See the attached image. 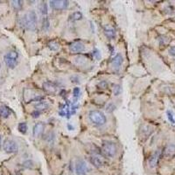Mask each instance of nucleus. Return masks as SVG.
I'll list each match as a JSON object with an SVG mask.
<instances>
[{
    "label": "nucleus",
    "mask_w": 175,
    "mask_h": 175,
    "mask_svg": "<svg viewBox=\"0 0 175 175\" xmlns=\"http://www.w3.org/2000/svg\"><path fill=\"white\" fill-rule=\"evenodd\" d=\"M22 27H25L30 31H34L37 27V15L34 11H29L20 19L19 22Z\"/></svg>",
    "instance_id": "f257e3e1"
},
{
    "label": "nucleus",
    "mask_w": 175,
    "mask_h": 175,
    "mask_svg": "<svg viewBox=\"0 0 175 175\" xmlns=\"http://www.w3.org/2000/svg\"><path fill=\"white\" fill-rule=\"evenodd\" d=\"M90 120L91 121L92 124L97 126H103L106 124V116L105 115L99 110H92L89 114Z\"/></svg>",
    "instance_id": "f03ea898"
},
{
    "label": "nucleus",
    "mask_w": 175,
    "mask_h": 175,
    "mask_svg": "<svg viewBox=\"0 0 175 175\" xmlns=\"http://www.w3.org/2000/svg\"><path fill=\"white\" fill-rule=\"evenodd\" d=\"M102 152L106 157L114 158L118 153V148L115 143L111 141H104L102 145Z\"/></svg>",
    "instance_id": "7ed1b4c3"
},
{
    "label": "nucleus",
    "mask_w": 175,
    "mask_h": 175,
    "mask_svg": "<svg viewBox=\"0 0 175 175\" xmlns=\"http://www.w3.org/2000/svg\"><path fill=\"white\" fill-rule=\"evenodd\" d=\"M18 58H19V54L17 52L15 51H11L9 53H7L5 57H4V61L5 65L9 67V68H14L16 67L17 63H18Z\"/></svg>",
    "instance_id": "20e7f679"
},
{
    "label": "nucleus",
    "mask_w": 175,
    "mask_h": 175,
    "mask_svg": "<svg viewBox=\"0 0 175 175\" xmlns=\"http://www.w3.org/2000/svg\"><path fill=\"white\" fill-rule=\"evenodd\" d=\"M3 149L6 153H15L19 150V146L15 141L7 139L3 144Z\"/></svg>",
    "instance_id": "39448f33"
},
{
    "label": "nucleus",
    "mask_w": 175,
    "mask_h": 175,
    "mask_svg": "<svg viewBox=\"0 0 175 175\" xmlns=\"http://www.w3.org/2000/svg\"><path fill=\"white\" fill-rule=\"evenodd\" d=\"M49 4L51 8L57 11L65 10L69 5V2L66 1V0H53V1L49 2Z\"/></svg>",
    "instance_id": "423d86ee"
},
{
    "label": "nucleus",
    "mask_w": 175,
    "mask_h": 175,
    "mask_svg": "<svg viewBox=\"0 0 175 175\" xmlns=\"http://www.w3.org/2000/svg\"><path fill=\"white\" fill-rule=\"evenodd\" d=\"M87 164L84 160L78 159L75 164V172L77 175H87Z\"/></svg>",
    "instance_id": "0eeeda50"
},
{
    "label": "nucleus",
    "mask_w": 175,
    "mask_h": 175,
    "mask_svg": "<svg viewBox=\"0 0 175 175\" xmlns=\"http://www.w3.org/2000/svg\"><path fill=\"white\" fill-rule=\"evenodd\" d=\"M90 163L96 168H102L105 166L104 158L98 155H93L90 157Z\"/></svg>",
    "instance_id": "6e6552de"
},
{
    "label": "nucleus",
    "mask_w": 175,
    "mask_h": 175,
    "mask_svg": "<svg viewBox=\"0 0 175 175\" xmlns=\"http://www.w3.org/2000/svg\"><path fill=\"white\" fill-rule=\"evenodd\" d=\"M124 62V59L121 54H116L111 61V66L115 71H118Z\"/></svg>",
    "instance_id": "1a4fd4ad"
},
{
    "label": "nucleus",
    "mask_w": 175,
    "mask_h": 175,
    "mask_svg": "<svg viewBox=\"0 0 175 175\" xmlns=\"http://www.w3.org/2000/svg\"><path fill=\"white\" fill-rule=\"evenodd\" d=\"M69 49L72 53H81L85 49V47H84V44L82 42L75 41V42H73L69 46Z\"/></svg>",
    "instance_id": "9d476101"
},
{
    "label": "nucleus",
    "mask_w": 175,
    "mask_h": 175,
    "mask_svg": "<svg viewBox=\"0 0 175 175\" xmlns=\"http://www.w3.org/2000/svg\"><path fill=\"white\" fill-rule=\"evenodd\" d=\"M160 154H161V152L158 150V151L154 152L151 155V157L149 158V165H150V166L152 168H154V167L157 166L158 162V159H159V157H160Z\"/></svg>",
    "instance_id": "9b49d317"
},
{
    "label": "nucleus",
    "mask_w": 175,
    "mask_h": 175,
    "mask_svg": "<svg viewBox=\"0 0 175 175\" xmlns=\"http://www.w3.org/2000/svg\"><path fill=\"white\" fill-rule=\"evenodd\" d=\"M44 129H45V124H44L42 122H39L37 123L33 129V134L34 138H38L39 136H40L42 134V132L44 131Z\"/></svg>",
    "instance_id": "f8f14e48"
},
{
    "label": "nucleus",
    "mask_w": 175,
    "mask_h": 175,
    "mask_svg": "<svg viewBox=\"0 0 175 175\" xmlns=\"http://www.w3.org/2000/svg\"><path fill=\"white\" fill-rule=\"evenodd\" d=\"M163 155L166 158H171L175 155V146L173 144H169L164 149Z\"/></svg>",
    "instance_id": "ddd939ff"
},
{
    "label": "nucleus",
    "mask_w": 175,
    "mask_h": 175,
    "mask_svg": "<svg viewBox=\"0 0 175 175\" xmlns=\"http://www.w3.org/2000/svg\"><path fill=\"white\" fill-rule=\"evenodd\" d=\"M43 89L45 90L47 92L53 93V92L56 91L57 87H56V85H55L53 82H51V81H45V82L43 83Z\"/></svg>",
    "instance_id": "4468645a"
},
{
    "label": "nucleus",
    "mask_w": 175,
    "mask_h": 175,
    "mask_svg": "<svg viewBox=\"0 0 175 175\" xmlns=\"http://www.w3.org/2000/svg\"><path fill=\"white\" fill-rule=\"evenodd\" d=\"M104 34L107 38H109L110 39H114L116 37V32L112 27L110 26H106L104 28Z\"/></svg>",
    "instance_id": "2eb2a0df"
},
{
    "label": "nucleus",
    "mask_w": 175,
    "mask_h": 175,
    "mask_svg": "<svg viewBox=\"0 0 175 175\" xmlns=\"http://www.w3.org/2000/svg\"><path fill=\"white\" fill-rule=\"evenodd\" d=\"M11 112V110L6 106H1V107H0V116H1L2 118H7L8 116H10Z\"/></svg>",
    "instance_id": "dca6fc26"
},
{
    "label": "nucleus",
    "mask_w": 175,
    "mask_h": 175,
    "mask_svg": "<svg viewBox=\"0 0 175 175\" xmlns=\"http://www.w3.org/2000/svg\"><path fill=\"white\" fill-rule=\"evenodd\" d=\"M49 107V104L47 103V102H39V103L35 105V109L36 110H47L48 109Z\"/></svg>",
    "instance_id": "f3484780"
},
{
    "label": "nucleus",
    "mask_w": 175,
    "mask_h": 175,
    "mask_svg": "<svg viewBox=\"0 0 175 175\" xmlns=\"http://www.w3.org/2000/svg\"><path fill=\"white\" fill-rule=\"evenodd\" d=\"M11 6L13 7L14 10L19 11L21 10V8L23 7V1H19V0H14V1H11Z\"/></svg>",
    "instance_id": "a211bd4d"
},
{
    "label": "nucleus",
    "mask_w": 175,
    "mask_h": 175,
    "mask_svg": "<svg viewBox=\"0 0 175 175\" xmlns=\"http://www.w3.org/2000/svg\"><path fill=\"white\" fill-rule=\"evenodd\" d=\"M48 47L51 51H57L60 48V44L57 43L56 41H50L48 43Z\"/></svg>",
    "instance_id": "6ab92c4d"
},
{
    "label": "nucleus",
    "mask_w": 175,
    "mask_h": 175,
    "mask_svg": "<svg viewBox=\"0 0 175 175\" xmlns=\"http://www.w3.org/2000/svg\"><path fill=\"white\" fill-rule=\"evenodd\" d=\"M39 9L41 14H43V15H47V5L45 2H42L39 5Z\"/></svg>",
    "instance_id": "aec40b11"
},
{
    "label": "nucleus",
    "mask_w": 175,
    "mask_h": 175,
    "mask_svg": "<svg viewBox=\"0 0 175 175\" xmlns=\"http://www.w3.org/2000/svg\"><path fill=\"white\" fill-rule=\"evenodd\" d=\"M18 130H19V132L22 134H25L27 131V124L26 123H20L18 126Z\"/></svg>",
    "instance_id": "412c9836"
},
{
    "label": "nucleus",
    "mask_w": 175,
    "mask_h": 175,
    "mask_svg": "<svg viewBox=\"0 0 175 175\" xmlns=\"http://www.w3.org/2000/svg\"><path fill=\"white\" fill-rule=\"evenodd\" d=\"M70 17H71L72 20H80L82 19V14L79 11H75V12L73 13Z\"/></svg>",
    "instance_id": "4be33fe9"
},
{
    "label": "nucleus",
    "mask_w": 175,
    "mask_h": 175,
    "mask_svg": "<svg viewBox=\"0 0 175 175\" xmlns=\"http://www.w3.org/2000/svg\"><path fill=\"white\" fill-rule=\"evenodd\" d=\"M49 20L47 18H43V20H42V28L44 31H47V29L49 28Z\"/></svg>",
    "instance_id": "5701e85b"
},
{
    "label": "nucleus",
    "mask_w": 175,
    "mask_h": 175,
    "mask_svg": "<svg viewBox=\"0 0 175 175\" xmlns=\"http://www.w3.org/2000/svg\"><path fill=\"white\" fill-rule=\"evenodd\" d=\"M98 88L99 89H102V90H105V89H107L108 88V86H109V84H108V82L106 81H101L99 83H98Z\"/></svg>",
    "instance_id": "b1692460"
},
{
    "label": "nucleus",
    "mask_w": 175,
    "mask_h": 175,
    "mask_svg": "<svg viewBox=\"0 0 175 175\" xmlns=\"http://www.w3.org/2000/svg\"><path fill=\"white\" fill-rule=\"evenodd\" d=\"M120 91H121V89H120V86L116 84L113 86V92H114V95L115 96H118L120 94Z\"/></svg>",
    "instance_id": "393cba45"
},
{
    "label": "nucleus",
    "mask_w": 175,
    "mask_h": 175,
    "mask_svg": "<svg viewBox=\"0 0 175 175\" xmlns=\"http://www.w3.org/2000/svg\"><path fill=\"white\" fill-rule=\"evenodd\" d=\"M167 118H168V119L170 120V122L172 124H175V120L173 118V114L171 111H169V110L167 111Z\"/></svg>",
    "instance_id": "a878e982"
},
{
    "label": "nucleus",
    "mask_w": 175,
    "mask_h": 175,
    "mask_svg": "<svg viewBox=\"0 0 175 175\" xmlns=\"http://www.w3.org/2000/svg\"><path fill=\"white\" fill-rule=\"evenodd\" d=\"M168 42H169L168 38L163 37V38H161V39H159V43H160V45H166V44H167Z\"/></svg>",
    "instance_id": "bb28decb"
},
{
    "label": "nucleus",
    "mask_w": 175,
    "mask_h": 175,
    "mask_svg": "<svg viewBox=\"0 0 175 175\" xmlns=\"http://www.w3.org/2000/svg\"><path fill=\"white\" fill-rule=\"evenodd\" d=\"M169 54H170L171 56H172V57H175V46L170 47V49H169Z\"/></svg>",
    "instance_id": "cd10ccee"
},
{
    "label": "nucleus",
    "mask_w": 175,
    "mask_h": 175,
    "mask_svg": "<svg viewBox=\"0 0 175 175\" xmlns=\"http://www.w3.org/2000/svg\"><path fill=\"white\" fill-rule=\"evenodd\" d=\"M106 110H107L109 112H111V111H113V110H115V105H114L113 104H110L107 106Z\"/></svg>",
    "instance_id": "c85d7f7f"
},
{
    "label": "nucleus",
    "mask_w": 175,
    "mask_h": 175,
    "mask_svg": "<svg viewBox=\"0 0 175 175\" xmlns=\"http://www.w3.org/2000/svg\"><path fill=\"white\" fill-rule=\"evenodd\" d=\"M74 96L75 97H78L79 96V94H80V89L79 88H75V89H74Z\"/></svg>",
    "instance_id": "c756f323"
},
{
    "label": "nucleus",
    "mask_w": 175,
    "mask_h": 175,
    "mask_svg": "<svg viewBox=\"0 0 175 175\" xmlns=\"http://www.w3.org/2000/svg\"><path fill=\"white\" fill-rule=\"evenodd\" d=\"M39 114H40V112H39V110H35V111H33V112L32 113V116H33L34 118H38V116H39Z\"/></svg>",
    "instance_id": "7c9ffc66"
},
{
    "label": "nucleus",
    "mask_w": 175,
    "mask_h": 175,
    "mask_svg": "<svg viewBox=\"0 0 175 175\" xmlns=\"http://www.w3.org/2000/svg\"><path fill=\"white\" fill-rule=\"evenodd\" d=\"M31 164H33V162H32V161H26V162H25V163H24L25 166H26V167H31V166H33Z\"/></svg>",
    "instance_id": "2f4dec72"
},
{
    "label": "nucleus",
    "mask_w": 175,
    "mask_h": 175,
    "mask_svg": "<svg viewBox=\"0 0 175 175\" xmlns=\"http://www.w3.org/2000/svg\"><path fill=\"white\" fill-rule=\"evenodd\" d=\"M1 141H2V137L0 135V144H1Z\"/></svg>",
    "instance_id": "473e14b6"
},
{
    "label": "nucleus",
    "mask_w": 175,
    "mask_h": 175,
    "mask_svg": "<svg viewBox=\"0 0 175 175\" xmlns=\"http://www.w3.org/2000/svg\"><path fill=\"white\" fill-rule=\"evenodd\" d=\"M173 15H174V17H175V11H173Z\"/></svg>",
    "instance_id": "72a5a7b5"
},
{
    "label": "nucleus",
    "mask_w": 175,
    "mask_h": 175,
    "mask_svg": "<svg viewBox=\"0 0 175 175\" xmlns=\"http://www.w3.org/2000/svg\"><path fill=\"white\" fill-rule=\"evenodd\" d=\"M0 67H1V64H0Z\"/></svg>",
    "instance_id": "f704fd0d"
}]
</instances>
